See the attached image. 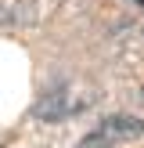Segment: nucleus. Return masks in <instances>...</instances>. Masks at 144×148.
Instances as JSON below:
<instances>
[{"instance_id": "nucleus-1", "label": "nucleus", "mask_w": 144, "mask_h": 148, "mask_svg": "<svg viewBox=\"0 0 144 148\" xmlns=\"http://www.w3.org/2000/svg\"><path fill=\"white\" fill-rule=\"evenodd\" d=\"M72 112H76V101H72V94H69L65 83L47 87V90L33 101V108H29V116L40 119V123H61V119H69Z\"/></svg>"}, {"instance_id": "nucleus-2", "label": "nucleus", "mask_w": 144, "mask_h": 148, "mask_svg": "<svg viewBox=\"0 0 144 148\" xmlns=\"http://www.w3.org/2000/svg\"><path fill=\"white\" fill-rule=\"evenodd\" d=\"M101 134L112 137L115 145L119 141H137V137H144V119H137V116H108V119H101Z\"/></svg>"}, {"instance_id": "nucleus-3", "label": "nucleus", "mask_w": 144, "mask_h": 148, "mask_svg": "<svg viewBox=\"0 0 144 148\" xmlns=\"http://www.w3.org/2000/svg\"><path fill=\"white\" fill-rule=\"evenodd\" d=\"M76 148H115V141H112V137H105L101 130H94V134H86Z\"/></svg>"}]
</instances>
